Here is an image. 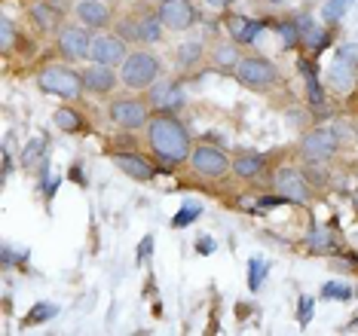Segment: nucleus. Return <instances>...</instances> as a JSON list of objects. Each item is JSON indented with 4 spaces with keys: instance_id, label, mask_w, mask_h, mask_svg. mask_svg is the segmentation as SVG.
Masks as SVG:
<instances>
[{
    "instance_id": "1",
    "label": "nucleus",
    "mask_w": 358,
    "mask_h": 336,
    "mask_svg": "<svg viewBox=\"0 0 358 336\" xmlns=\"http://www.w3.org/2000/svg\"><path fill=\"white\" fill-rule=\"evenodd\" d=\"M148 144L157 153V159L166 162V166H181L193 153L190 135L175 119V113H159V117H153L148 122Z\"/></svg>"
},
{
    "instance_id": "2",
    "label": "nucleus",
    "mask_w": 358,
    "mask_h": 336,
    "mask_svg": "<svg viewBox=\"0 0 358 336\" xmlns=\"http://www.w3.org/2000/svg\"><path fill=\"white\" fill-rule=\"evenodd\" d=\"M37 86L43 89L46 95H59L64 101H80L86 92L83 73L74 71L71 64H46V68L37 73Z\"/></svg>"
},
{
    "instance_id": "3",
    "label": "nucleus",
    "mask_w": 358,
    "mask_h": 336,
    "mask_svg": "<svg viewBox=\"0 0 358 336\" xmlns=\"http://www.w3.org/2000/svg\"><path fill=\"white\" fill-rule=\"evenodd\" d=\"M159 73H162V64H159L157 55L148 52V49L129 52V59L123 61V68H120V77H123V83L129 89H135V92H141V89H150L159 80Z\"/></svg>"
},
{
    "instance_id": "4",
    "label": "nucleus",
    "mask_w": 358,
    "mask_h": 336,
    "mask_svg": "<svg viewBox=\"0 0 358 336\" xmlns=\"http://www.w3.org/2000/svg\"><path fill=\"white\" fill-rule=\"evenodd\" d=\"M236 80H239L245 89H257V92H264V89H273L279 83V71H275V64L270 59H264V55H245V59H239L236 64Z\"/></svg>"
},
{
    "instance_id": "5",
    "label": "nucleus",
    "mask_w": 358,
    "mask_h": 336,
    "mask_svg": "<svg viewBox=\"0 0 358 336\" xmlns=\"http://www.w3.org/2000/svg\"><path fill=\"white\" fill-rule=\"evenodd\" d=\"M108 113L120 129H144L150 122V104L138 101V98H117L110 101Z\"/></svg>"
},
{
    "instance_id": "6",
    "label": "nucleus",
    "mask_w": 358,
    "mask_h": 336,
    "mask_svg": "<svg viewBox=\"0 0 358 336\" xmlns=\"http://www.w3.org/2000/svg\"><path fill=\"white\" fill-rule=\"evenodd\" d=\"M190 162L202 177H224L233 171L230 156H227L221 147H211V144H199L196 150L190 153Z\"/></svg>"
},
{
    "instance_id": "7",
    "label": "nucleus",
    "mask_w": 358,
    "mask_h": 336,
    "mask_svg": "<svg viewBox=\"0 0 358 336\" xmlns=\"http://www.w3.org/2000/svg\"><path fill=\"white\" fill-rule=\"evenodd\" d=\"M89 59L95 64H108V68H117L129 59V49L126 40L120 34H99L92 37V49H89Z\"/></svg>"
},
{
    "instance_id": "8",
    "label": "nucleus",
    "mask_w": 358,
    "mask_h": 336,
    "mask_svg": "<svg viewBox=\"0 0 358 336\" xmlns=\"http://www.w3.org/2000/svg\"><path fill=\"white\" fill-rule=\"evenodd\" d=\"M162 19L159 15H141V19H123L120 22V37L132 43H157L162 37Z\"/></svg>"
},
{
    "instance_id": "9",
    "label": "nucleus",
    "mask_w": 358,
    "mask_h": 336,
    "mask_svg": "<svg viewBox=\"0 0 358 336\" xmlns=\"http://www.w3.org/2000/svg\"><path fill=\"white\" fill-rule=\"evenodd\" d=\"M148 104L159 113H175L184 108V89L175 80H157L148 89Z\"/></svg>"
},
{
    "instance_id": "10",
    "label": "nucleus",
    "mask_w": 358,
    "mask_h": 336,
    "mask_svg": "<svg viewBox=\"0 0 358 336\" xmlns=\"http://www.w3.org/2000/svg\"><path fill=\"white\" fill-rule=\"evenodd\" d=\"M337 132H331V129H315V132H309L303 141H300V150H303V156L309 162H324L331 159L334 153H337Z\"/></svg>"
},
{
    "instance_id": "11",
    "label": "nucleus",
    "mask_w": 358,
    "mask_h": 336,
    "mask_svg": "<svg viewBox=\"0 0 358 336\" xmlns=\"http://www.w3.org/2000/svg\"><path fill=\"white\" fill-rule=\"evenodd\" d=\"M89 49H92V37L86 28H62L59 31V52L64 61H83L89 59Z\"/></svg>"
},
{
    "instance_id": "12",
    "label": "nucleus",
    "mask_w": 358,
    "mask_h": 336,
    "mask_svg": "<svg viewBox=\"0 0 358 336\" xmlns=\"http://www.w3.org/2000/svg\"><path fill=\"white\" fill-rule=\"evenodd\" d=\"M159 19L169 31H187L196 22V6L190 0H166L159 3Z\"/></svg>"
},
{
    "instance_id": "13",
    "label": "nucleus",
    "mask_w": 358,
    "mask_h": 336,
    "mask_svg": "<svg viewBox=\"0 0 358 336\" xmlns=\"http://www.w3.org/2000/svg\"><path fill=\"white\" fill-rule=\"evenodd\" d=\"M275 193L285 196L288 202H306L309 199L306 177L297 168H279L275 171Z\"/></svg>"
},
{
    "instance_id": "14",
    "label": "nucleus",
    "mask_w": 358,
    "mask_h": 336,
    "mask_svg": "<svg viewBox=\"0 0 358 336\" xmlns=\"http://www.w3.org/2000/svg\"><path fill=\"white\" fill-rule=\"evenodd\" d=\"M297 28H300V46L306 49L309 55H319L324 46H328V31H324V24H315L313 15H297Z\"/></svg>"
},
{
    "instance_id": "15",
    "label": "nucleus",
    "mask_w": 358,
    "mask_h": 336,
    "mask_svg": "<svg viewBox=\"0 0 358 336\" xmlns=\"http://www.w3.org/2000/svg\"><path fill=\"white\" fill-rule=\"evenodd\" d=\"M77 19L86 24L89 31H101L113 22V10L104 0H80L77 3Z\"/></svg>"
},
{
    "instance_id": "16",
    "label": "nucleus",
    "mask_w": 358,
    "mask_h": 336,
    "mask_svg": "<svg viewBox=\"0 0 358 336\" xmlns=\"http://www.w3.org/2000/svg\"><path fill=\"white\" fill-rule=\"evenodd\" d=\"M83 73V86L86 92H95V95H110L113 89H117V73H113V68H108V64H89Z\"/></svg>"
},
{
    "instance_id": "17",
    "label": "nucleus",
    "mask_w": 358,
    "mask_h": 336,
    "mask_svg": "<svg viewBox=\"0 0 358 336\" xmlns=\"http://www.w3.org/2000/svg\"><path fill=\"white\" fill-rule=\"evenodd\" d=\"M110 162L132 180H153V175H157V166L144 156H135V153H113Z\"/></svg>"
},
{
    "instance_id": "18",
    "label": "nucleus",
    "mask_w": 358,
    "mask_h": 336,
    "mask_svg": "<svg viewBox=\"0 0 358 336\" xmlns=\"http://www.w3.org/2000/svg\"><path fill=\"white\" fill-rule=\"evenodd\" d=\"M28 19H31V24H34L37 31H43V34H52V31H59V24H62V13L52 10L46 0H37V3H31Z\"/></svg>"
},
{
    "instance_id": "19",
    "label": "nucleus",
    "mask_w": 358,
    "mask_h": 336,
    "mask_svg": "<svg viewBox=\"0 0 358 336\" xmlns=\"http://www.w3.org/2000/svg\"><path fill=\"white\" fill-rule=\"evenodd\" d=\"M227 31H230V37L236 43H255V37L264 31V22L245 19V15H233V19L227 22Z\"/></svg>"
},
{
    "instance_id": "20",
    "label": "nucleus",
    "mask_w": 358,
    "mask_h": 336,
    "mask_svg": "<svg viewBox=\"0 0 358 336\" xmlns=\"http://www.w3.org/2000/svg\"><path fill=\"white\" fill-rule=\"evenodd\" d=\"M297 71L303 73V80H306V101L313 104V108H324V89H322V83H319V77H315L313 61H309V59H300V61H297Z\"/></svg>"
},
{
    "instance_id": "21",
    "label": "nucleus",
    "mask_w": 358,
    "mask_h": 336,
    "mask_svg": "<svg viewBox=\"0 0 358 336\" xmlns=\"http://www.w3.org/2000/svg\"><path fill=\"white\" fill-rule=\"evenodd\" d=\"M328 83L337 89V92H349L355 86V64H349L343 59H334L331 71H328Z\"/></svg>"
},
{
    "instance_id": "22",
    "label": "nucleus",
    "mask_w": 358,
    "mask_h": 336,
    "mask_svg": "<svg viewBox=\"0 0 358 336\" xmlns=\"http://www.w3.org/2000/svg\"><path fill=\"white\" fill-rule=\"evenodd\" d=\"M46 153H50V138L46 135H37V138H31L28 147L22 150V168H31V166H37L40 159H46Z\"/></svg>"
},
{
    "instance_id": "23",
    "label": "nucleus",
    "mask_w": 358,
    "mask_h": 336,
    "mask_svg": "<svg viewBox=\"0 0 358 336\" xmlns=\"http://www.w3.org/2000/svg\"><path fill=\"white\" fill-rule=\"evenodd\" d=\"M266 159L260 156V153H245V156L233 159V175L236 177H257L260 171H264Z\"/></svg>"
},
{
    "instance_id": "24",
    "label": "nucleus",
    "mask_w": 358,
    "mask_h": 336,
    "mask_svg": "<svg viewBox=\"0 0 358 336\" xmlns=\"http://www.w3.org/2000/svg\"><path fill=\"white\" fill-rule=\"evenodd\" d=\"M306 248L315 251V254H331L334 248H337V235H334L331 229H324V226H315L313 233L306 235Z\"/></svg>"
},
{
    "instance_id": "25",
    "label": "nucleus",
    "mask_w": 358,
    "mask_h": 336,
    "mask_svg": "<svg viewBox=\"0 0 358 336\" xmlns=\"http://www.w3.org/2000/svg\"><path fill=\"white\" fill-rule=\"evenodd\" d=\"M202 59H206V46H202L199 40H190V43H184L181 49H178V68L181 71L196 68Z\"/></svg>"
},
{
    "instance_id": "26",
    "label": "nucleus",
    "mask_w": 358,
    "mask_h": 336,
    "mask_svg": "<svg viewBox=\"0 0 358 336\" xmlns=\"http://www.w3.org/2000/svg\"><path fill=\"white\" fill-rule=\"evenodd\" d=\"M211 59H215L217 68H236L239 64V43L236 40H230V43H217L215 49H211Z\"/></svg>"
},
{
    "instance_id": "27",
    "label": "nucleus",
    "mask_w": 358,
    "mask_h": 336,
    "mask_svg": "<svg viewBox=\"0 0 358 336\" xmlns=\"http://www.w3.org/2000/svg\"><path fill=\"white\" fill-rule=\"evenodd\" d=\"M52 122L62 129V132H80V129H83V117H80L77 110H71V108H59V110H55Z\"/></svg>"
},
{
    "instance_id": "28",
    "label": "nucleus",
    "mask_w": 358,
    "mask_h": 336,
    "mask_svg": "<svg viewBox=\"0 0 358 336\" xmlns=\"http://www.w3.org/2000/svg\"><path fill=\"white\" fill-rule=\"evenodd\" d=\"M275 31H279V37H282L285 49H297V46H300V28H297V22H294V19H282V22H275Z\"/></svg>"
},
{
    "instance_id": "29",
    "label": "nucleus",
    "mask_w": 358,
    "mask_h": 336,
    "mask_svg": "<svg viewBox=\"0 0 358 336\" xmlns=\"http://www.w3.org/2000/svg\"><path fill=\"white\" fill-rule=\"evenodd\" d=\"M199 214H202V205H196V202H184V205H181V211H178V214L172 217V226H175V229H184V226H190Z\"/></svg>"
},
{
    "instance_id": "30",
    "label": "nucleus",
    "mask_w": 358,
    "mask_h": 336,
    "mask_svg": "<svg viewBox=\"0 0 358 336\" xmlns=\"http://www.w3.org/2000/svg\"><path fill=\"white\" fill-rule=\"evenodd\" d=\"M352 3H355V0H328V3L322 6V19L324 22H340L349 13V6H352Z\"/></svg>"
},
{
    "instance_id": "31",
    "label": "nucleus",
    "mask_w": 358,
    "mask_h": 336,
    "mask_svg": "<svg viewBox=\"0 0 358 336\" xmlns=\"http://www.w3.org/2000/svg\"><path fill=\"white\" fill-rule=\"evenodd\" d=\"M322 297H324V300H340V302H346V300H352V288H349L346 282H324V284H322Z\"/></svg>"
},
{
    "instance_id": "32",
    "label": "nucleus",
    "mask_w": 358,
    "mask_h": 336,
    "mask_svg": "<svg viewBox=\"0 0 358 336\" xmlns=\"http://www.w3.org/2000/svg\"><path fill=\"white\" fill-rule=\"evenodd\" d=\"M55 315H59V306H55V302H37V306L28 312L25 321L28 324H40V321H50V318H55Z\"/></svg>"
},
{
    "instance_id": "33",
    "label": "nucleus",
    "mask_w": 358,
    "mask_h": 336,
    "mask_svg": "<svg viewBox=\"0 0 358 336\" xmlns=\"http://www.w3.org/2000/svg\"><path fill=\"white\" fill-rule=\"evenodd\" d=\"M264 278H266V263H264L260 257H251V260H248V288H251V291H260Z\"/></svg>"
},
{
    "instance_id": "34",
    "label": "nucleus",
    "mask_w": 358,
    "mask_h": 336,
    "mask_svg": "<svg viewBox=\"0 0 358 336\" xmlns=\"http://www.w3.org/2000/svg\"><path fill=\"white\" fill-rule=\"evenodd\" d=\"M15 40H19V34H15V24H13V19H0V49L3 52H13L15 49Z\"/></svg>"
},
{
    "instance_id": "35",
    "label": "nucleus",
    "mask_w": 358,
    "mask_h": 336,
    "mask_svg": "<svg viewBox=\"0 0 358 336\" xmlns=\"http://www.w3.org/2000/svg\"><path fill=\"white\" fill-rule=\"evenodd\" d=\"M313 306H315V300H313V297H300V306H297V321H300V327H306V324H309Z\"/></svg>"
},
{
    "instance_id": "36",
    "label": "nucleus",
    "mask_w": 358,
    "mask_h": 336,
    "mask_svg": "<svg viewBox=\"0 0 358 336\" xmlns=\"http://www.w3.org/2000/svg\"><path fill=\"white\" fill-rule=\"evenodd\" d=\"M337 59H343V61H349V64H355L358 68V43H343L337 49Z\"/></svg>"
},
{
    "instance_id": "37",
    "label": "nucleus",
    "mask_w": 358,
    "mask_h": 336,
    "mask_svg": "<svg viewBox=\"0 0 358 336\" xmlns=\"http://www.w3.org/2000/svg\"><path fill=\"white\" fill-rule=\"evenodd\" d=\"M46 3H50L52 10H59L62 15H64V13H71V0H46Z\"/></svg>"
},
{
    "instance_id": "38",
    "label": "nucleus",
    "mask_w": 358,
    "mask_h": 336,
    "mask_svg": "<svg viewBox=\"0 0 358 336\" xmlns=\"http://www.w3.org/2000/svg\"><path fill=\"white\" fill-rule=\"evenodd\" d=\"M13 175V156H10V150H3V180Z\"/></svg>"
},
{
    "instance_id": "39",
    "label": "nucleus",
    "mask_w": 358,
    "mask_h": 336,
    "mask_svg": "<svg viewBox=\"0 0 358 336\" xmlns=\"http://www.w3.org/2000/svg\"><path fill=\"white\" fill-rule=\"evenodd\" d=\"M211 251H215V242H211L208 235H202L199 239V254H211Z\"/></svg>"
},
{
    "instance_id": "40",
    "label": "nucleus",
    "mask_w": 358,
    "mask_h": 336,
    "mask_svg": "<svg viewBox=\"0 0 358 336\" xmlns=\"http://www.w3.org/2000/svg\"><path fill=\"white\" fill-rule=\"evenodd\" d=\"M150 244H153V235H144L141 248H138V257H148V254H150Z\"/></svg>"
},
{
    "instance_id": "41",
    "label": "nucleus",
    "mask_w": 358,
    "mask_h": 336,
    "mask_svg": "<svg viewBox=\"0 0 358 336\" xmlns=\"http://www.w3.org/2000/svg\"><path fill=\"white\" fill-rule=\"evenodd\" d=\"M206 3L211 6V10H224V6L230 3V0H206Z\"/></svg>"
},
{
    "instance_id": "42",
    "label": "nucleus",
    "mask_w": 358,
    "mask_h": 336,
    "mask_svg": "<svg viewBox=\"0 0 358 336\" xmlns=\"http://www.w3.org/2000/svg\"><path fill=\"white\" fill-rule=\"evenodd\" d=\"M346 330H358V315H355V321H352V324H349V327H346Z\"/></svg>"
},
{
    "instance_id": "43",
    "label": "nucleus",
    "mask_w": 358,
    "mask_h": 336,
    "mask_svg": "<svg viewBox=\"0 0 358 336\" xmlns=\"http://www.w3.org/2000/svg\"><path fill=\"white\" fill-rule=\"evenodd\" d=\"M270 3H282V0H270Z\"/></svg>"
},
{
    "instance_id": "44",
    "label": "nucleus",
    "mask_w": 358,
    "mask_h": 336,
    "mask_svg": "<svg viewBox=\"0 0 358 336\" xmlns=\"http://www.w3.org/2000/svg\"><path fill=\"white\" fill-rule=\"evenodd\" d=\"M159 3H166V0H159Z\"/></svg>"
}]
</instances>
